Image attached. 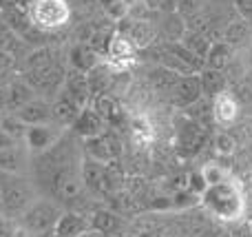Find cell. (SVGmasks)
I'll return each mask as SVG.
<instances>
[{
  "label": "cell",
  "instance_id": "obj_1",
  "mask_svg": "<svg viewBox=\"0 0 252 237\" xmlns=\"http://www.w3.org/2000/svg\"><path fill=\"white\" fill-rule=\"evenodd\" d=\"M82 151L73 140L58 137L56 144L31 158L27 175L33 180L40 195L58 202L62 208L89 213L95 206L91 204L93 195L82 184Z\"/></svg>",
  "mask_w": 252,
  "mask_h": 237
},
{
  "label": "cell",
  "instance_id": "obj_2",
  "mask_svg": "<svg viewBox=\"0 0 252 237\" xmlns=\"http://www.w3.org/2000/svg\"><path fill=\"white\" fill-rule=\"evenodd\" d=\"M199 206L223 226L246 220L244 189L232 177L206 186V191L199 195Z\"/></svg>",
  "mask_w": 252,
  "mask_h": 237
},
{
  "label": "cell",
  "instance_id": "obj_3",
  "mask_svg": "<svg viewBox=\"0 0 252 237\" xmlns=\"http://www.w3.org/2000/svg\"><path fill=\"white\" fill-rule=\"evenodd\" d=\"M38 198L40 193L29 175L0 171V208L7 217L18 220Z\"/></svg>",
  "mask_w": 252,
  "mask_h": 237
},
{
  "label": "cell",
  "instance_id": "obj_4",
  "mask_svg": "<svg viewBox=\"0 0 252 237\" xmlns=\"http://www.w3.org/2000/svg\"><path fill=\"white\" fill-rule=\"evenodd\" d=\"M62 211H64V208L58 202L40 195V198L18 217V224L31 237H53V231H56V224H58V220H60Z\"/></svg>",
  "mask_w": 252,
  "mask_h": 237
},
{
  "label": "cell",
  "instance_id": "obj_5",
  "mask_svg": "<svg viewBox=\"0 0 252 237\" xmlns=\"http://www.w3.org/2000/svg\"><path fill=\"white\" fill-rule=\"evenodd\" d=\"M29 16L31 22L40 29H58L69 22L71 9L64 0H33Z\"/></svg>",
  "mask_w": 252,
  "mask_h": 237
},
{
  "label": "cell",
  "instance_id": "obj_6",
  "mask_svg": "<svg viewBox=\"0 0 252 237\" xmlns=\"http://www.w3.org/2000/svg\"><path fill=\"white\" fill-rule=\"evenodd\" d=\"M89 220H91V231L104 235V237H118L124 235L126 229V217L115 213L113 208L104 206H95L89 211Z\"/></svg>",
  "mask_w": 252,
  "mask_h": 237
},
{
  "label": "cell",
  "instance_id": "obj_7",
  "mask_svg": "<svg viewBox=\"0 0 252 237\" xmlns=\"http://www.w3.org/2000/svg\"><path fill=\"white\" fill-rule=\"evenodd\" d=\"M91 231V220L89 213L75 211V208H64L56 224L53 237H82Z\"/></svg>",
  "mask_w": 252,
  "mask_h": 237
},
{
  "label": "cell",
  "instance_id": "obj_8",
  "mask_svg": "<svg viewBox=\"0 0 252 237\" xmlns=\"http://www.w3.org/2000/svg\"><path fill=\"white\" fill-rule=\"evenodd\" d=\"M135 44L130 42L126 35H115L109 42V56H106V65L111 71H124L135 62Z\"/></svg>",
  "mask_w": 252,
  "mask_h": 237
},
{
  "label": "cell",
  "instance_id": "obj_9",
  "mask_svg": "<svg viewBox=\"0 0 252 237\" xmlns=\"http://www.w3.org/2000/svg\"><path fill=\"white\" fill-rule=\"evenodd\" d=\"M213 118L217 120V124H221V127H230V124L239 118V102H237V98L226 91L217 93L215 102H213Z\"/></svg>",
  "mask_w": 252,
  "mask_h": 237
},
{
  "label": "cell",
  "instance_id": "obj_10",
  "mask_svg": "<svg viewBox=\"0 0 252 237\" xmlns=\"http://www.w3.org/2000/svg\"><path fill=\"white\" fill-rule=\"evenodd\" d=\"M58 137L60 135L56 131H51L49 127H40V124L38 127H31L29 131H25V142L33 153H40V151L49 149L51 144H56Z\"/></svg>",
  "mask_w": 252,
  "mask_h": 237
},
{
  "label": "cell",
  "instance_id": "obj_11",
  "mask_svg": "<svg viewBox=\"0 0 252 237\" xmlns=\"http://www.w3.org/2000/svg\"><path fill=\"white\" fill-rule=\"evenodd\" d=\"M29 164H25V155L18 149L16 144L0 149V171H9V173H25V169Z\"/></svg>",
  "mask_w": 252,
  "mask_h": 237
},
{
  "label": "cell",
  "instance_id": "obj_12",
  "mask_svg": "<svg viewBox=\"0 0 252 237\" xmlns=\"http://www.w3.org/2000/svg\"><path fill=\"white\" fill-rule=\"evenodd\" d=\"M115 151L113 146H109L102 137H89L87 140V158H93L97 162H111L115 160Z\"/></svg>",
  "mask_w": 252,
  "mask_h": 237
},
{
  "label": "cell",
  "instance_id": "obj_13",
  "mask_svg": "<svg viewBox=\"0 0 252 237\" xmlns=\"http://www.w3.org/2000/svg\"><path fill=\"white\" fill-rule=\"evenodd\" d=\"M75 131H78L80 135L95 137L97 131H100V120H97L95 115H91V113H84L82 118L78 120V124H75Z\"/></svg>",
  "mask_w": 252,
  "mask_h": 237
},
{
  "label": "cell",
  "instance_id": "obj_14",
  "mask_svg": "<svg viewBox=\"0 0 252 237\" xmlns=\"http://www.w3.org/2000/svg\"><path fill=\"white\" fill-rule=\"evenodd\" d=\"M201 173H204V180H206V184H217V182H221V180H226V177H230L228 175V171L221 167V164H206L204 169H201Z\"/></svg>",
  "mask_w": 252,
  "mask_h": 237
},
{
  "label": "cell",
  "instance_id": "obj_15",
  "mask_svg": "<svg viewBox=\"0 0 252 237\" xmlns=\"http://www.w3.org/2000/svg\"><path fill=\"white\" fill-rule=\"evenodd\" d=\"M151 38H153V29L148 25H144V22H139V25L133 27L128 40H133V44H148Z\"/></svg>",
  "mask_w": 252,
  "mask_h": 237
},
{
  "label": "cell",
  "instance_id": "obj_16",
  "mask_svg": "<svg viewBox=\"0 0 252 237\" xmlns=\"http://www.w3.org/2000/svg\"><path fill=\"white\" fill-rule=\"evenodd\" d=\"M237 149V142L232 140L228 133H221V135H217V140H215V151H217L219 155H232Z\"/></svg>",
  "mask_w": 252,
  "mask_h": 237
},
{
  "label": "cell",
  "instance_id": "obj_17",
  "mask_svg": "<svg viewBox=\"0 0 252 237\" xmlns=\"http://www.w3.org/2000/svg\"><path fill=\"white\" fill-rule=\"evenodd\" d=\"M206 180H204V173H201V169H195V171L188 173V191H192V193L201 195L206 191Z\"/></svg>",
  "mask_w": 252,
  "mask_h": 237
},
{
  "label": "cell",
  "instance_id": "obj_18",
  "mask_svg": "<svg viewBox=\"0 0 252 237\" xmlns=\"http://www.w3.org/2000/svg\"><path fill=\"white\" fill-rule=\"evenodd\" d=\"M226 229L230 237H252V222L248 220H239L235 224H228Z\"/></svg>",
  "mask_w": 252,
  "mask_h": 237
},
{
  "label": "cell",
  "instance_id": "obj_19",
  "mask_svg": "<svg viewBox=\"0 0 252 237\" xmlns=\"http://www.w3.org/2000/svg\"><path fill=\"white\" fill-rule=\"evenodd\" d=\"M22 118H25L27 122H33V124H38V122H42V120H47V109L42 111V106L33 104V106H29V109H25V113H22Z\"/></svg>",
  "mask_w": 252,
  "mask_h": 237
},
{
  "label": "cell",
  "instance_id": "obj_20",
  "mask_svg": "<svg viewBox=\"0 0 252 237\" xmlns=\"http://www.w3.org/2000/svg\"><path fill=\"white\" fill-rule=\"evenodd\" d=\"M204 87L208 89L213 96H217V93H221V84H219V75L217 73H210L204 78Z\"/></svg>",
  "mask_w": 252,
  "mask_h": 237
},
{
  "label": "cell",
  "instance_id": "obj_21",
  "mask_svg": "<svg viewBox=\"0 0 252 237\" xmlns=\"http://www.w3.org/2000/svg\"><path fill=\"white\" fill-rule=\"evenodd\" d=\"M217 237H230V233H228V229H226V226H223V231H221V233H219Z\"/></svg>",
  "mask_w": 252,
  "mask_h": 237
},
{
  "label": "cell",
  "instance_id": "obj_22",
  "mask_svg": "<svg viewBox=\"0 0 252 237\" xmlns=\"http://www.w3.org/2000/svg\"><path fill=\"white\" fill-rule=\"evenodd\" d=\"M0 211H2V208H0Z\"/></svg>",
  "mask_w": 252,
  "mask_h": 237
}]
</instances>
